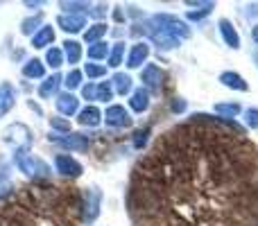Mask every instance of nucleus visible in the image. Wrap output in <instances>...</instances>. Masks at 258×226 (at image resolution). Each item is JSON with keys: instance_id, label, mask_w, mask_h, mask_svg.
Instances as JSON below:
<instances>
[{"instance_id": "nucleus-1", "label": "nucleus", "mask_w": 258, "mask_h": 226, "mask_svg": "<svg viewBox=\"0 0 258 226\" xmlns=\"http://www.w3.org/2000/svg\"><path fill=\"white\" fill-rule=\"evenodd\" d=\"M3 142L9 147H14L16 152H27L34 142V133L30 127H25L23 122H12L3 131Z\"/></svg>"}, {"instance_id": "nucleus-2", "label": "nucleus", "mask_w": 258, "mask_h": 226, "mask_svg": "<svg viewBox=\"0 0 258 226\" xmlns=\"http://www.w3.org/2000/svg\"><path fill=\"white\" fill-rule=\"evenodd\" d=\"M16 165L27 179H45L50 174V165L45 161H41L39 156L27 154V152H18Z\"/></svg>"}, {"instance_id": "nucleus-3", "label": "nucleus", "mask_w": 258, "mask_h": 226, "mask_svg": "<svg viewBox=\"0 0 258 226\" xmlns=\"http://www.w3.org/2000/svg\"><path fill=\"white\" fill-rule=\"evenodd\" d=\"M100 210H102V190L95 186L86 188L82 195V222L93 224L100 217Z\"/></svg>"}, {"instance_id": "nucleus-4", "label": "nucleus", "mask_w": 258, "mask_h": 226, "mask_svg": "<svg viewBox=\"0 0 258 226\" xmlns=\"http://www.w3.org/2000/svg\"><path fill=\"white\" fill-rule=\"evenodd\" d=\"M147 23H152V25H156V27H163V30H168L170 34L179 36V39H188V36H190V27H188L181 18L170 16V14H156V16H152Z\"/></svg>"}, {"instance_id": "nucleus-5", "label": "nucleus", "mask_w": 258, "mask_h": 226, "mask_svg": "<svg viewBox=\"0 0 258 226\" xmlns=\"http://www.w3.org/2000/svg\"><path fill=\"white\" fill-rule=\"evenodd\" d=\"M50 142H54V145L63 147V149H71V152H86L89 149V136H84V133H66V136H59V133H50Z\"/></svg>"}, {"instance_id": "nucleus-6", "label": "nucleus", "mask_w": 258, "mask_h": 226, "mask_svg": "<svg viewBox=\"0 0 258 226\" xmlns=\"http://www.w3.org/2000/svg\"><path fill=\"white\" fill-rule=\"evenodd\" d=\"M147 34H150V39L154 41V45L159 50H174L181 45V39H179V36L170 34L168 30L156 27V25H152V23H147Z\"/></svg>"}, {"instance_id": "nucleus-7", "label": "nucleus", "mask_w": 258, "mask_h": 226, "mask_svg": "<svg viewBox=\"0 0 258 226\" xmlns=\"http://www.w3.org/2000/svg\"><path fill=\"white\" fill-rule=\"evenodd\" d=\"M54 168H57V172L66 179H77L82 172H84V168H82L80 161L73 159V156H68V154H57V159H54Z\"/></svg>"}, {"instance_id": "nucleus-8", "label": "nucleus", "mask_w": 258, "mask_h": 226, "mask_svg": "<svg viewBox=\"0 0 258 226\" xmlns=\"http://www.w3.org/2000/svg\"><path fill=\"white\" fill-rule=\"evenodd\" d=\"M102 120L109 124L111 129H125L132 124V118H129L127 109L120 107V104H111L107 111L102 113Z\"/></svg>"}, {"instance_id": "nucleus-9", "label": "nucleus", "mask_w": 258, "mask_h": 226, "mask_svg": "<svg viewBox=\"0 0 258 226\" xmlns=\"http://www.w3.org/2000/svg\"><path fill=\"white\" fill-rule=\"evenodd\" d=\"M57 25L68 34H77L86 27V16L84 14H61L57 18Z\"/></svg>"}, {"instance_id": "nucleus-10", "label": "nucleus", "mask_w": 258, "mask_h": 226, "mask_svg": "<svg viewBox=\"0 0 258 226\" xmlns=\"http://www.w3.org/2000/svg\"><path fill=\"white\" fill-rule=\"evenodd\" d=\"M141 82H145L147 89L159 91L161 86H163V82H165V70H163L161 66H156V63H150V66H147L145 70H143Z\"/></svg>"}, {"instance_id": "nucleus-11", "label": "nucleus", "mask_w": 258, "mask_h": 226, "mask_svg": "<svg viewBox=\"0 0 258 226\" xmlns=\"http://www.w3.org/2000/svg\"><path fill=\"white\" fill-rule=\"evenodd\" d=\"M147 57H150V45L145 41H138L136 45H132V50L127 54V68H132V70L134 68H141L147 61Z\"/></svg>"}, {"instance_id": "nucleus-12", "label": "nucleus", "mask_w": 258, "mask_h": 226, "mask_svg": "<svg viewBox=\"0 0 258 226\" xmlns=\"http://www.w3.org/2000/svg\"><path fill=\"white\" fill-rule=\"evenodd\" d=\"M218 27H220V36H222V41L229 45V48H231V50L240 48V34H238V30L233 27L231 21H227V18H220Z\"/></svg>"}, {"instance_id": "nucleus-13", "label": "nucleus", "mask_w": 258, "mask_h": 226, "mask_svg": "<svg viewBox=\"0 0 258 226\" xmlns=\"http://www.w3.org/2000/svg\"><path fill=\"white\" fill-rule=\"evenodd\" d=\"M14 107H16V89L9 82H3L0 84V118H5Z\"/></svg>"}, {"instance_id": "nucleus-14", "label": "nucleus", "mask_w": 258, "mask_h": 226, "mask_svg": "<svg viewBox=\"0 0 258 226\" xmlns=\"http://www.w3.org/2000/svg\"><path fill=\"white\" fill-rule=\"evenodd\" d=\"M54 107H57V111L61 115H75L80 113V100L73 93H61L54 100Z\"/></svg>"}, {"instance_id": "nucleus-15", "label": "nucleus", "mask_w": 258, "mask_h": 226, "mask_svg": "<svg viewBox=\"0 0 258 226\" xmlns=\"http://www.w3.org/2000/svg\"><path fill=\"white\" fill-rule=\"evenodd\" d=\"M220 84H224L227 89H231V91H249V84L245 82V77H240L238 72H233V70H224L222 75H220Z\"/></svg>"}, {"instance_id": "nucleus-16", "label": "nucleus", "mask_w": 258, "mask_h": 226, "mask_svg": "<svg viewBox=\"0 0 258 226\" xmlns=\"http://www.w3.org/2000/svg\"><path fill=\"white\" fill-rule=\"evenodd\" d=\"M77 122H80L82 127H100L102 113H100L98 107H84L80 113H77Z\"/></svg>"}, {"instance_id": "nucleus-17", "label": "nucleus", "mask_w": 258, "mask_h": 226, "mask_svg": "<svg viewBox=\"0 0 258 226\" xmlns=\"http://www.w3.org/2000/svg\"><path fill=\"white\" fill-rule=\"evenodd\" d=\"M129 107H132L134 113H145L150 109V93L147 89H136L132 93V100H129Z\"/></svg>"}, {"instance_id": "nucleus-18", "label": "nucleus", "mask_w": 258, "mask_h": 226, "mask_svg": "<svg viewBox=\"0 0 258 226\" xmlns=\"http://www.w3.org/2000/svg\"><path fill=\"white\" fill-rule=\"evenodd\" d=\"M63 82V77L61 75H50V77H45V82H41V86L36 89V93H39V98H52L54 93H57V89H59V84Z\"/></svg>"}, {"instance_id": "nucleus-19", "label": "nucleus", "mask_w": 258, "mask_h": 226, "mask_svg": "<svg viewBox=\"0 0 258 226\" xmlns=\"http://www.w3.org/2000/svg\"><path fill=\"white\" fill-rule=\"evenodd\" d=\"M23 75L27 80H41L45 75V63L41 59H27L25 66H23Z\"/></svg>"}, {"instance_id": "nucleus-20", "label": "nucleus", "mask_w": 258, "mask_h": 226, "mask_svg": "<svg viewBox=\"0 0 258 226\" xmlns=\"http://www.w3.org/2000/svg\"><path fill=\"white\" fill-rule=\"evenodd\" d=\"M52 41H54V30L50 25H43L34 36H32V48L41 50V48H45V45H50Z\"/></svg>"}, {"instance_id": "nucleus-21", "label": "nucleus", "mask_w": 258, "mask_h": 226, "mask_svg": "<svg viewBox=\"0 0 258 226\" xmlns=\"http://www.w3.org/2000/svg\"><path fill=\"white\" fill-rule=\"evenodd\" d=\"M240 111H242V107L236 102H218L215 104V115H218V118H224V120H233Z\"/></svg>"}, {"instance_id": "nucleus-22", "label": "nucleus", "mask_w": 258, "mask_h": 226, "mask_svg": "<svg viewBox=\"0 0 258 226\" xmlns=\"http://www.w3.org/2000/svg\"><path fill=\"white\" fill-rule=\"evenodd\" d=\"M111 82H113L111 89L116 91L118 95H127L129 91H132V77H129L127 72H116Z\"/></svg>"}, {"instance_id": "nucleus-23", "label": "nucleus", "mask_w": 258, "mask_h": 226, "mask_svg": "<svg viewBox=\"0 0 258 226\" xmlns=\"http://www.w3.org/2000/svg\"><path fill=\"white\" fill-rule=\"evenodd\" d=\"M63 57H66L68 63H77L82 59V43L77 41H63Z\"/></svg>"}, {"instance_id": "nucleus-24", "label": "nucleus", "mask_w": 258, "mask_h": 226, "mask_svg": "<svg viewBox=\"0 0 258 226\" xmlns=\"http://www.w3.org/2000/svg\"><path fill=\"white\" fill-rule=\"evenodd\" d=\"M43 27V16L41 14H36V16H30V18H25V21L21 23V32L25 36H34L36 32Z\"/></svg>"}, {"instance_id": "nucleus-25", "label": "nucleus", "mask_w": 258, "mask_h": 226, "mask_svg": "<svg viewBox=\"0 0 258 226\" xmlns=\"http://www.w3.org/2000/svg\"><path fill=\"white\" fill-rule=\"evenodd\" d=\"M107 30H109L107 23H95V25H91L89 30L84 32V41L86 43H91V45L98 43V41H102V36L107 34Z\"/></svg>"}, {"instance_id": "nucleus-26", "label": "nucleus", "mask_w": 258, "mask_h": 226, "mask_svg": "<svg viewBox=\"0 0 258 226\" xmlns=\"http://www.w3.org/2000/svg\"><path fill=\"white\" fill-rule=\"evenodd\" d=\"M125 52H127V45H125V41H118L116 45L111 48V52H109V57H107V63L111 68H118L122 63V59H125Z\"/></svg>"}, {"instance_id": "nucleus-27", "label": "nucleus", "mask_w": 258, "mask_h": 226, "mask_svg": "<svg viewBox=\"0 0 258 226\" xmlns=\"http://www.w3.org/2000/svg\"><path fill=\"white\" fill-rule=\"evenodd\" d=\"M109 52H111V48H109L107 41H98V43H93L89 48V57L93 59V61H98V59H107Z\"/></svg>"}, {"instance_id": "nucleus-28", "label": "nucleus", "mask_w": 258, "mask_h": 226, "mask_svg": "<svg viewBox=\"0 0 258 226\" xmlns=\"http://www.w3.org/2000/svg\"><path fill=\"white\" fill-rule=\"evenodd\" d=\"M63 63V50L61 48H48L45 50V66L59 68Z\"/></svg>"}, {"instance_id": "nucleus-29", "label": "nucleus", "mask_w": 258, "mask_h": 226, "mask_svg": "<svg viewBox=\"0 0 258 226\" xmlns=\"http://www.w3.org/2000/svg\"><path fill=\"white\" fill-rule=\"evenodd\" d=\"M111 98H113L111 82H100V84H95V100H100V102H109Z\"/></svg>"}, {"instance_id": "nucleus-30", "label": "nucleus", "mask_w": 258, "mask_h": 226, "mask_svg": "<svg viewBox=\"0 0 258 226\" xmlns=\"http://www.w3.org/2000/svg\"><path fill=\"white\" fill-rule=\"evenodd\" d=\"M150 133H152V129H150V127L138 129V131L134 133V138H132L134 147H136V149H143V147L147 145V140H150Z\"/></svg>"}, {"instance_id": "nucleus-31", "label": "nucleus", "mask_w": 258, "mask_h": 226, "mask_svg": "<svg viewBox=\"0 0 258 226\" xmlns=\"http://www.w3.org/2000/svg\"><path fill=\"white\" fill-rule=\"evenodd\" d=\"M63 84H66V89H71V91L80 89L82 86V70H77V68L75 70H71L66 77H63Z\"/></svg>"}, {"instance_id": "nucleus-32", "label": "nucleus", "mask_w": 258, "mask_h": 226, "mask_svg": "<svg viewBox=\"0 0 258 226\" xmlns=\"http://www.w3.org/2000/svg\"><path fill=\"white\" fill-rule=\"evenodd\" d=\"M84 72L91 77V80H100V77L107 75V68H104V66H98V63H86V66H84Z\"/></svg>"}, {"instance_id": "nucleus-33", "label": "nucleus", "mask_w": 258, "mask_h": 226, "mask_svg": "<svg viewBox=\"0 0 258 226\" xmlns=\"http://www.w3.org/2000/svg\"><path fill=\"white\" fill-rule=\"evenodd\" d=\"M50 127L54 131H63V133H71V122L66 118H50Z\"/></svg>"}, {"instance_id": "nucleus-34", "label": "nucleus", "mask_w": 258, "mask_h": 226, "mask_svg": "<svg viewBox=\"0 0 258 226\" xmlns=\"http://www.w3.org/2000/svg\"><path fill=\"white\" fill-rule=\"evenodd\" d=\"M245 124L249 129H258V109L256 107L245 109Z\"/></svg>"}, {"instance_id": "nucleus-35", "label": "nucleus", "mask_w": 258, "mask_h": 226, "mask_svg": "<svg viewBox=\"0 0 258 226\" xmlns=\"http://www.w3.org/2000/svg\"><path fill=\"white\" fill-rule=\"evenodd\" d=\"M213 7H215V3H211V5H209V7L200 9V12H188V18H190V21H200V18L209 16V14H211V12H213Z\"/></svg>"}, {"instance_id": "nucleus-36", "label": "nucleus", "mask_w": 258, "mask_h": 226, "mask_svg": "<svg viewBox=\"0 0 258 226\" xmlns=\"http://www.w3.org/2000/svg\"><path fill=\"white\" fill-rule=\"evenodd\" d=\"M59 7H61V9H68V12H73V14H77L80 9H86V7H89V3H68V0H66V3H61Z\"/></svg>"}, {"instance_id": "nucleus-37", "label": "nucleus", "mask_w": 258, "mask_h": 226, "mask_svg": "<svg viewBox=\"0 0 258 226\" xmlns=\"http://www.w3.org/2000/svg\"><path fill=\"white\" fill-rule=\"evenodd\" d=\"M82 98H84V100H95V84L82 86Z\"/></svg>"}, {"instance_id": "nucleus-38", "label": "nucleus", "mask_w": 258, "mask_h": 226, "mask_svg": "<svg viewBox=\"0 0 258 226\" xmlns=\"http://www.w3.org/2000/svg\"><path fill=\"white\" fill-rule=\"evenodd\" d=\"M7 168L5 165H0V195H3L5 190H7Z\"/></svg>"}, {"instance_id": "nucleus-39", "label": "nucleus", "mask_w": 258, "mask_h": 226, "mask_svg": "<svg viewBox=\"0 0 258 226\" xmlns=\"http://www.w3.org/2000/svg\"><path fill=\"white\" fill-rule=\"evenodd\" d=\"M170 109H172L174 113H181L183 109H186V102H183V100H174V102L170 104Z\"/></svg>"}, {"instance_id": "nucleus-40", "label": "nucleus", "mask_w": 258, "mask_h": 226, "mask_svg": "<svg viewBox=\"0 0 258 226\" xmlns=\"http://www.w3.org/2000/svg\"><path fill=\"white\" fill-rule=\"evenodd\" d=\"M251 39H254V43L258 45V23H256L254 27H251Z\"/></svg>"}, {"instance_id": "nucleus-41", "label": "nucleus", "mask_w": 258, "mask_h": 226, "mask_svg": "<svg viewBox=\"0 0 258 226\" xmlns=\"http://www.w3.org/2000/svg\"><path fill=\"white\" fill-rule=\"evenodd\" d=\"M254 59H256V63H258V52H256V54H254Z\"/></svg>"}]
</instances>
